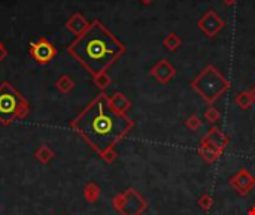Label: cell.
<instances>
[{"label":"cell","instance_id":"19","mask_svg":"<svg viewBox=\"0 0 255 215\" xmlns=\"http://www.w3.org/2000/svg\"><path fill=\"white\" fill-rule=\"evenodd\" d=\"M141 2H142L145 6H148V5H151V3L154 2V0H141Z\"/></svg>","mask_w":255,"mask_h":215},{"label":"cell","instance_id":"14","mask_svg":"<svg viewBox=\"0 0 255 215\" xmlns=\"http://www.w3.org/2000/svg\"><path fill=\"white\" fill-rule=\"evenodd\" d=\"M93 81H94V84L97 85V87H99L100 90L108 89V87H109V84H111V78L108 76V73H106V72H103V73H99V75L93 76Z\"/></svg>","mask_w":255,"mask_h":215},{"label":"cell","instance_id":"9","mask_svg":"<svg viewBox=\"0 0 255 215\" xmlns=\"http://www.w3.org/2000/svg\"><path fill=\"white\" fill-rule=\"evenodd\" d=\"M109 102H111L112 108L115 111L121 112V114H125L127 111H129V108H130V100L127 99L124 94H121V93H116L112 97H109Z\"/></svg>","mask_w":255,"mask_h":215},{"label":"cell","instance_id":"17","mask_svg":"<svg viewBox=\"0 0 255 215\" xmlns=\"http://www.w3.org/2000/svg\"><path fill=\"white\" fill-rule=\"evenodd\" d=\"M8 57V50L5 48V45L0 47V61H3Z\"/></svg>","mask_w":255,"mask_h":215},{"label":"cell","instance_id":"2","mask_svg":"<svg viewBox=\"0 0 255 215\" xmlns=\"http://www.w3.org/2000/svg\"><path fill=\"white\" fill-rule=\"evenodd\" d=\"M67 53L96 76L106 72L125 53V45L100 20H94L88 30L67 47Z\"/></svg>","mask_w":255,"mask_h":215},{"label":"cell","instance_id":"7","mask_svg":"<svg viewBox=\"0 0 255 215\" xmlns=\"http://www.w3.org/2000/svg\"><path fill=\"white\" fill-rule=\"evenodd\" d=\"M90 24H91V23H90L87 18H85L82 14L76 12V14H73V15L67 20L66 27H67V30H69L72 34H75V36L78 37V36L84 34L85 31L88 30Z\"/></svg>","mask_w":255,"mask_h":215},{"label":"cell","instance_id":"1","mask_svg":"<svg viewBox=\"0 0 255 215\" xmlns=\"http://www.w3.org/2000/svg\"><path fill=\"white\" fill-rule=\"evenodd\" d=\"M133 121L125 114L115 111L109 96L99 94L87 108L79 112L72 121V130L79 135L100 157L115 147L130 133Z\"/></svg>","mask_w":255,"mask_h":215},{"label":"cell","instance_id":"10","mask_svg":"<svg viewBox=\"0 0 255 215\" xmlns=\"http://www.w3.org/2000/svg\"><path fill=\"white\" fill-rule=\"evenodd\" d=\"M34 157L37 161H40L42 164H47L50 163L53 158H54V151L48 147V145H40L36 153H34Z\"/></svg>","mask_w":255,"mask_h":215},{"label":"cell","instance_id":"4","mask_svg":"<svg viewBox=\"0 0 255 215\" xmlns=\"http://www.w3.org/2000/svg\"><path fill=\"white\" fill-rule=\"evenodd\" d=\"M193 89L209 103H214L228 89L227 79L214 67L207 66L194 81Z\"/></svg>","mask_w":255,"mask_h":215},{"label":"cell","instance_id":"6","mask_svg":"<svg viewBox=\"0 0 255 215\" xmlns=\"http://www.w3.org/2000/svg\"><path fill=\"white\" fill-rule=\"evenodd\" d=\"M224 27H226V21H224L214 9H209V11L198 20V29H200L207 37H215Z\"/></svg>","mask_w":255,"mask_h":215},{"label":"cell","instance_id":"15","mask_svg":"<svg viewBox=\"0 0 255 215\" xmlns=\"http://www.w3.org/2000/svg\"><path fill=\"white\" fill-rule=\"evenodd\" d=\"M251 102H252V99H251L249 93H240L239 97H237V103H239L242 108H248V106L251 105Z\"/></svg>","mask_w":255,"mask_h":215},{"label":"cell","instance_id":"20","mask_svg":"<svg viewBox=\"0 0 255 215\" xmlns=\"http://www.w3.org/2000/svg\"><path fill=\"white\" fill-rule=\"evenodd\" d=\"M249 96H251V99H252V100H255V87H254V89L251 90V93H249Z\"/></svg>","mask_w":255,"mask_h":215},{"label":"cell","instance_id":"18","mask_svg":"<svg viewBox=\"0 0 255 215\" xmlns=\"http://www.w3.org/2000/svg\"><path fill=\"white\" fill-rule=\"evenodd\" d=\"M223 2H224L227 6H233V5H236V3H237V0H223Z\"/></svg>","mask_w":255,"mask_h":215},{"label":"cell","instance_id":"11","mask_svg":"<svg viewBox=\"0 0 255 215\" xmlns=\"http://www.w3.org/2000/svg\"><path fill=\"white\" fill-rule=\"evenodd\" d=\"M56 87H57V90H58L60 93L66 94V93H70V92L75 89V82H73V79H72L70 76L61 75V76L57 79V82H56Z\"/></svg>","mask_w":255,"mask_h":215},{"label":"cell","instance_id":"21","mask_svg":"<svg viewBox=\"0 0 255 215\" xmlns=\"http://www.w3.org/2000/svg\"><path fill=\"white\" fill-rule=\"evenodd\" d=\"M2 45H3V44H2V42H0V47H2Z\"/></svg>","mask_w":255,"mask_h":215},{"label":"cell","instance_id":"3","mask_svg":"<svg viewBox=\"0 0 255 215\" xmlns=\"http://www.w3.org/2000/svg\"><path fill=\"white\" fill-rule=\"evenodd\" d=\"M30 106L27 99L9 81L0 84V124L11 125L28 115Z\"/></svg>","mask_w":255,"mask_h":215},{"label":"cell","instance_id":"13","mask_svg":"<svg viewBox=\"0 0 255 215\" xmlns=\"http://www.w3.org/2000/svg\"><path fill=\"white\" fill-rule=\"evenodd\" d=\"M99 194H100L99 187L94 183H90L87 187L84 188V197L87 199L88 202H96L97 197H99Z\"/></svg>","mask_w":255,"mask_h":215},{"label":"cell","instance_id":"8","mask_svg":"<svg viewBox=\"0 0 255 215\" xmlns=\"http://www.w3.org/2000/svg\"><path fill=\"white\" fill-rule=\"evenodd\" d=\"M176 73L175 67L170 66V63L164 59V60H160L152 69H151V75L155 76L160 82H167L170 78H173Z\"/></svg>","mask_w":255,"mask_h":215},{"label":"cell","instance_id":"5","mask_svg":"<svg viewBox=\"0 0 255 215\" xmlns=\"http://www.w3.org/2000/svg\"><path fill=\"white\" fill-rule=\"evenodd\" d=\"M56 47L45 37H40L37 42H33L30 45V56L40 66H47L56 57Z\"/></svg>","mask_w":255,"mask_h":215},{"label":"cell","instance_id":"12","mask_svg":"<svg viewBox=\"0 0 255 215\" xmlns=\"http://www.w3.org/2000/svg\"><path fill=\"white\" fill-rule=\"evenodd\" d=\"M163 45H164L169 51H175V50H178L179 45H181V39H179V36H178L176 33H170V34H167V36L164 37Z\"/></svg>","mask_w":255,"mask_h":215},{"label":"cell","instance_id":"16","mask_svg":"<svg viewBox=\"0 0 255 215\" xmlns=\"http://www.w3.org/2000/svg\"><path fill=\"white\" fill-rule=\"evenodd\" d=\"M206 118H207L209 121H217V118H218V112H217L215 109H209V111L206 112Z\"/></svg>","mask_w":255,"mask_h":215}]
</instances>
